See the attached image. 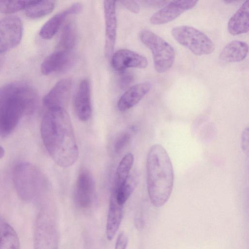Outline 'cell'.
Instances as JSON below:
<instances>
[{
    "label": "cell",
    "instance_id": "cell-1",
    "mask_svg": "<svg viewBox=\"0 0 249 249\" xmlns=\"http://www.w3.org/2000/svg\"><path fill=\"white\" fill-rule=\"evenodd\" d=\"M43 143L51 158L58 166L73 165L79 156L71 118L63 108L48 109L40 126Z\"/></svg>",
    "mask_w": 249,
    "mask_h": 249
},
{
    "label": "cell",
    "instance_id": "cell-2",
    "mask_svg": "<svg viewBox=\"0 0 249 249\" xmlns=\"http://www.w3.org/2000/svg\"><path fill=\"white\" fill-rule=\"evenodd\" d=\"M174 173L170 158L164 147L155 144L150 148L146 159V182L152 204L164 205L172 193Z\"/></svg>",
    "mask_w": 249,
    "mask_h": 249
},
{
    "label": "cell",
    "instance_id": "cell-3",
    "mask_svg": "<svg viewBox=\"0 0 249 249\" xmlns=\"http://www.w3.org/2000/svg\"><path fill=\"white\" fill-rule=\"evenodd\" d=\"M3 88L0 99V136L5 137L15 129L23 115L34 111L37 96L34 89L23 84H12Z\"/></svg>",
    "mask_w": 249,
    "mask_h": 249
},
{
    "label": "cell",
    "instance_id": "cell-4",
    "mask_svg": "<svg viewBox=\"0 0 249 249\" xmlns=\"http://www.w3.org/2000/svg\"><path fill=\"white\" fill-rule=\"evenodd\" d=\"M41 173L35 165L22 162L15 166L13 181L18 196L23 201L30 202L39 194L43 185Z\"/></svg>",
    "mask_w": 249,
    "mask_h": 249
},
{
    "label": "cell",
    "instance_id": "cell-5",
    "mask_svg": "<svg viewBox=\"0 0 249 249\" xmlns=\"http://www.w3.org/2000/svg\"><path fill=\"white\" fill-rule=\"evenodd\" d=\"M139 37L151 52L155 71L159 73L168 71L175 59L173 47L159 35L148 30H142Z\"/></svg>",
    "mask_w": 249,
    "mask_h": 249
},
{
    "label": "cell",
    "instance_id": "cell-6",
    "mask_svg": "<svg viewBox=\"0 0 249 249\" xmlns=\"http://www.w3.org/2000/svg\"><path fill=\"white\" fill-rule=\"evenodd\" d=\"M171 34L179 44L187 48L195 55L209 54L214 50V44L210 38L194 27L178 26L172 29Z\"/></svg>",
    "mask_w": 249,
    "mask_h": 249
},
{
    "label": "cell",
    "instance_id": "cell-7",
    "mask_svg": "<svg viewBox=\"0 0 249 249\" xmlns=\"http://www.w3.org/2000/svg\"><path fill=\"white\" fill-rule=\"evenodd\" d=\"M34 249H58V235L55 221L49 213L42 212L35 222Z\"/></svg>",
    "mask_w": 249,
    "mask_h": 249
},
{
    "label": "cell",
    "instance_id": "cell-8",
    "mask_svg": "<svg viewBox=\"0 0 249 249\" xmlns=\"http://www.w3.org/2000/svg\"><path fill=\"white\" fill-rule=\"evenodd\" d=\"M22 33V22L18 17L11 16L0 19V53L16 47Z\"/></svg>",
    "mask_w": 249,
    "mask_h": 249
},
{
    "label": "cell",
    "instance_id": "cell-9",
    "mask_svg": "<svg viewBox=\"0 0 249 249\" xmlns=\"http://www.w3.org/2000/svg\"><path fill=\"white\" fill-rule=\"evenodd\" d=\"M197 0H173L155 13L150 18L152 24L161 25L175 19L184 12L193 8Z\"/></svg>",
    "mask_w": 249,
    "mask_h": 249
},
{
    "label": "cell",
    "instance_id": "cell-10",
    "mask_svg": "<svg viewBox=\"0 0 249 249\" xmlns=\"http://www.w3.org/2000/svg\"><path fill=\"white\" fill-rule=\"evenodd\" d=\"M104 11L105 22V53L107 58H109L113 53L117 34L116 2L114 0H105Z\"/></svg>",
    "mask_w": 249,
    "mask_h": 249
},
{
    "label": "cell",
    "instance_id": "cell-11",
    "mask_svg": "<svg viewBox=\"0 0 249 249\" xmlns=\"http://www.w3.org/2000/svg\"><path fill=\"white\" fill-rule=\"evenodd\" d=\"M94 188V180L91 173L87 169H81L77 178L75 189V200L79 207L87 208L90 205Z\"/></svg>",
    "mask_w": 249,
    "mask_h": 249
},
{
    "label": "cell",
    "instance_id": "cell-12",
    "mask_svg": "<svg viewBox=\"0 0 249 249\" xmlns=\"http://www.w3.org/2000/svg\"><path fill=\"white\" fill-rule=\"evenodd\" d=\"M112 68L117 71L122 72L128 68H145L148 65L146 57L141 54L127 49H121L111 56Z\"/></svg>",
    "mask_w": 249,
    "mask_h": 249
},
{
    "label": "cell",
    "instance_id": "cell-13",
    "mask_svg": "<svg viewBox=\"0 0 249 249\" xmlns=\"http://www.w3.org/2000/svg\"><path fill=\"white\" fill-rule=\"evenodd\" d=\"M72 81L63 78L58 81L44 97L43 103L47 109L64 108L70 95Z\"/></svg>",
    "mask_w": 249,
    "mask_h": 249
},
{
    "label": "cell",
    "instance_id": "cell-14",
    "mask_svg": "<svg viewBox=\"0 0 249 249\" xmlns=\"http://www.w3.org/2000/svg\"><path fill=\"white\" fill-rule=\"evenodd\" d=\"M74 108L78 118L83 122L89 120L92 114L90 85L87 79L79 83L74 98Z\"/></svg>",
    "mask_w": 249,
    "mask_h": 249
},
{
    "label": "cell",
    "instance_id": "cell-15",
    "mask_svg": "<svg viewBox=\"0 0 249 249\" xmlns=\"http://www.w3.org/2000/svg\"><path fill=\"white\" fill-rule=\"evenodd\" d=\"M151 88V84L147 82L132 86L119 99L118 108L120 111L124 112L133 107L150 91Z\"/></svg>",
    "mask_w": 249,
    "mask_h": 249
},
{
    "label": "cell",
    "instance_id": "cell-16",
    "mask_svg": "<svg viewBox=\"0 0 249 249\" xmlns=\"http://www.w3.org/2000/svg\"><path fill=\"white\" fill-rule=\"evenodd\" d=\"M71 56L70 52L58 50L48 55L43 60L40 71L43 75L62 71L70 64Z\"/></svg>",
    "mask_w": 249,
    "mask_h": 249
},
{
    "label": "cell",
    "instance_id": "cell-17",
    "mask_svg": "<svg viewBox=\"0 0 249 249\" xmlns=\"http://www.w3.org/2000/svg\"><path fill=\"white\" fill-rule=\"evenodd\" d=\"M249 1H244L230 18L228 31L232 35H238L249 31Z\"/></svg>",
    "mask_w": 249,
    "mask_h": 249
},
{
    "label": "cell",
    "instance_id": "cell-18",
    "mask_svg": "<svg viewBox=\"0 0 249 249\" xmlns=\"http://www.w3.org/2000/svg\"><path fill=\"white\" fill-rule=\"evenodd\" d=\"M248 52L249 46L246 42L233 40L222 49L219 54V59L227 63L239 62L247 57Z\"/></svg>",
    "mask_w": 249,
    "mask_h": 249
},
{
    "label": "cell",
    "instance_id": "cell-19",
    "mask_svg": "<svg viewBox=\"0 0 249 249\" xmlns=\"http://www.w3.org/2000/svg\"><path fill=\"white\" fill-rule=\"evenodd\" d=\"M123 206L118 203L112 193L106 225V236L108 240L113 238L120 225L123 218Z\"/></svg>",
    "mask_w": 249,
    "mask_h": 249
},
{
    "label": "cell",
    "instance_id": "cell-20",
    "mask_svg": "<svg viewBox=\"0 0 249 249\" xmlns=\"http://www.w3.org/2000/svg\"><path fill=\"white\" fill-rule=\"evenodd\" d=\"M75 14L72 5L50 18L41 27L39 35L44 39L52 38L56 33L65 18L70 15Z\"/></svg>",
    "mask_w": 249,
    "mask_h": 249
},
{
    "label": "cell",
    "instance_id": "cell-21",
    "mask_svg": "<svg viewBox=\"0 0 249 249\" xmlns=\"http://www.w3.org/2000/svg\"><path fill=\"white\" fill-rule=\"evenodd\" d=\"M0 249H20L18 236L13 227L0 218Z\"/></svg>",
    "mask_w": 249,
    "mask_h": 249
},
{
    "label": "cell",
    "instance_id": "cell-22",
    "mask_svg": "<svg viewBox=\"0 0 249 249\" xmlns=\"http://www.w3.org/2000/svg\"><path fill=\"white\" fill-rule=\"evenodd\" d=\"M77 30L74 22L70 21L64 27L58 45L59 50L70 52L76 41Z\"/></svg>",
    "mask_w": 249,
    "mask_h": 249
},
{
    "label": "cell",
    "instance_id": "cell-23",
    "mask_svg": "<svg viewBox=\"0 0 249 249\" xmlns=\"http://www.w3.org/2000/svg\"><path fill=\"white\" fill-rule=\"evenodd\" d=\"M133 162L132 153H128L122 158L117 168L113 190L116 189L125 181L130 175Z\"/></svg>",
    "mask_w": 249,
    "mask_h": 249
},
{
    "label": "cell",
    "instance_id": "cell-24",
    "mask_svg": "<svg viewBox=\"0 0 249 249\" xmlns=\"http://www.w3.org/2000/svg\"><path fill=\"white\" fill-rule=\"evenodd\" d=\"M55 5L54 0H35L32 5L25 9V15L30 18H40L51 13Z\"/></svg>",
    "mask_w": 249,
    "mask_h": 249
},
{
    "label": "cell",
    "instance_id": "cell-25",
    "mask_svg": "<svg viewBox=\"0 0 249 249\" xmlns=\"http://www.w3.org/2000/svg\"><path fill=\"white\" fill-rule=\"evenodd\" d=\"M137 179L134 175H129L125 181L116 189L113 190L112 194L118 203L124 205L133 193L137 184Z\"/></svg>",
    "mask_w": 249,
    "mask_h": 249
},
{
    "label": "cell",
    "instance_id": "cell-26",
    "mask_svg": "<svg viewBox=\"0 0 249 249\" xmlns=\"http://www.w3.org/2000/svg\"><path fill=\"white\" fill-rule=\"evenodd\" d=\"M35 0H0V13L10 14L26 9Z\"/></svg>",
    "mask_w": 249,
    "mask_h": 249
},
{
    "label": "cell",
    "instance_id": "cell-27",
    "mask_svg": "<svg viewBox=\"0 0 249 249\" xmlns=\"http://www.w3.org/2000/svg\"><path fill=\"white\" fill-rule=\"evenodd\" d=\"M135 130L134 127H131L128 130L122 132L116 137L113 146L115 153H119L128 144Z\"/></svg>",
    "mask_w": 249,
    "mask_h": 249
},
{
    "label": "cell",
    "instance_id": "cell-28",
    "mask_svg": "<svg viewBox=\"0 0 249 249\" xmlns=\"http://www.w3.org/2000/svg\"><path fill=\"white\" fill-rule=\"evenodd\" d=\"M133 80V76L129 72L122 71L119 80V86L122 89L127 88Z\"/></svg>",
    "mask_w": 249,
    "mask_h": 249
},
{
    "label": "cell",
    "instance_id": "cell-29",
    "mask_svg": "<svg viewBox=\"0 0 249 249\" xmlns=\"http://www.w3.org/2000/svg\"><path fill=\"white\" fill-rule=\"evenodd\" d=\"M249 128L247 127L244 130L241 139V146L242 149L244 152L248 154L249 149Z\"/></svg>",
    "mask_w": 249,
    "mask_h": 249
},
{
    "label": "cell",
    "instance_id": "cell-30",
    "mask_svg": "<svg viewBox=\"0 0 249 249\" xmlns=\"http://www.w3.org/2000/svg\"><path fill=\"white\" fill-rule=\"evenodd\" d=\"M120 2L129 11L134 13L139 12L140 7L136 1L134 0H122Z\"/></svg>",
    "mask_w": 249,
    "mask_h": 249
},
{
    "label": "cell",
    "instance_id": "cell-31",
    "mask_svg": "<svg viewBox=\"0 0 249 249\" xmlns=\"http://www.w3.org/2000/svg\"><path fill=\"white\" fill-rule=\"evenodd\" d=\"M128 243V238L124 233L118 235L115 244V249H126Z\"/></svg>",
    "mask_w": 249,
    "mask_h": 249
},
{
    "label": "cell",
    "instance_id": "cell-32",
    "mask_svg": "<svg viewBox=\"0 0 249 249\" xmlns=\"http://www.w3.org/2000/svg\"><path fill=\"white\" fill-rule=\"evenodd\" d=\"M4 154V150L3 148L0 145V159L2 158Z\"/></svg>",
    "mask_w": 249,
    "mask_h": 249
},
{
    "label": "cell",
    "instance_id": "cell-33",
    "mask_svg": "<svg viewBox=\"0 0 249 249\" xmlns=\"http://www.w3.org/2000/svg\"><path fill=\"white\" fill-rule=\"evenodd\" d=\"M3 87L1 88H0V99L1 98L2 95L3 94Z\"/></svg>",
    "mask_w": 249,
    "mask_h": 249
}]
</instances>
